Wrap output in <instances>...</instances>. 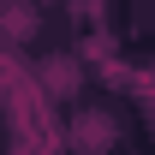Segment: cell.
I'll return each mask as SVG.
<instances>
[{
  "label": "cell",
  "mask_w": 155,
  "mask_h": 155,
  "mask_svg": "<svg viewBox=\"0 0 155 155\" xmlns=\"http://www.w3.org/2000/svg\"><path fill=\"white\" fill-rule=\"evenodd\" d=\"M30 6H60V0H30Z\"/></svg>",
  "instance_id": "obj_4"
},
{
  "label": "cell",
  "mask_w": 155,
  "mask_h": 155,
  "mask_svg": "<svg viewBox=\"0 0 155 155\" xmlns=\"http://www.w3.org/2000/svg\"><path fill=\"white\" fill-rule=\"evenodd\" d=\"M0 36L6 42H30L36 36V6L30 0H0Z\"/></svg>",
  "instance_id": "obj_2"
},
{
  "label": "cell",
  "mask_w": 155,
  "mask_h": 155,
  "mask_svg": "<svg viewBox=\"0 0 155 155\" xmlns=\"http://www.w3.org/2000/svg\"><path fill=\"white\" fill-rule=\"evenodd\" d=\"M42 84L54 90V96H72L78 90V60H66V54H54L48 66H42Z\"/></svg>",
  "instance_id": "obj_3"
},
{
  "label": "cell",
  "mask_w": 155,
  "mask_h": 155,
  "mask_svg": "<svg viewBox=\"0 0 155 155\" xmlns=\"http://www.w3.org/2000/svg\"><path fill=\"white\" fill-rule=\"evenodd\" d=\"M114 119H107V114H78L72 119V149L78 155H107V149H114Z\"/></svg>",
  "instance_id": "obj_1"
}]
</instances>
